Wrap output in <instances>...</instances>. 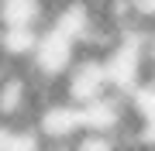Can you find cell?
Listing matches in <instances>:
<instances>
[{"label":"cell","instance_id":"1","mask_svg":"<svg viewBox=\"0 0 155 151\" xmlns=\"http://www.w3.org/2000/svg\"><path fill=\"white\" fill-rule=\"evenodd\" d=\"M45 96H55V93H45L41 83L24 65H14L0 79V127H11V131L31 127V120H35Z\"/></svg>","mask_w":155,"mask_h":151},{"label":"cell","instance_id":"2","mask_svg":"<svg viewBox=\"0 0 155 151\" xmlns=\"http://www.w3.org/2000/svg\"><path fill=\"white\" fill-rule=\"evenodd\" d=\"M110 90L114 86H110L107 62L100 55H86V52H79V58L72 62V69L62 76V83L55 86V93L66 103H72V106H86V103L100 100V96H107Z\"/></svg>","mask_w":155,"mask_h":151},{"label":"cell","instance_id":"3","mask_svg":"<svg viewBox=\"0 0 155 151\" xmlns=\"http://www.w3.org/2000/svg\"><path fill=\"white\" fill-rule=\"evenodd\" d=\"M31 131L38 134L41 148H66L83 131V113H79V106L66 103L59 93L45 96L38 113H35V120H31Z\"/></svg>","mask_w":155,"mask_h":151},{"label":"cell","instance_id":"4","mask_svg":"<svg viewBox=\"0 0 155 151\" xmlns=\"http://www.w3.org/2000/svg\"><path fill=\"white\" fill-rule=\"evenodd\" d=\"M48 17V0H0V31H41Z\"/></svg>","mask_w":155,"mask_h":151},{"label":"cell","instance_id":"5","mask_svg":"<svg viewBox=\"0 0 155 151\" xmlns=\"http://www.w3.org/2000/svg\"><path fill=\"white\" fill-rule=\"evenodd\" d=\"M66 151H124V144L110 134H100V131H79L66 144Z\"/></svg>","mask_w":155,"mask_h":151},{"label":"cell","instance_id":"6","mask_svg":"<svg viewBox=\"0 0 155 151\" xmlns=\"http://www.w3.org/2000/svg\"><path fill=\"white\" fill-rule=\"evenodd\" d=\"M41 151H66V148H41Z\"/></svg>","mask_w":155,"mask_h":151},{"label":"cell","instance_id":"7","mask_svg":"<svg viewBox=\"0 0 155 151\" xmlns=\"http://www.w3.org/2000/svg\"><path fill=\"white\" fill-rule=\"evenodd\" d=\"M124 151H145V148H124Z\"/></svg>","mask_w":155,"mask_h":151}]
</instances>
